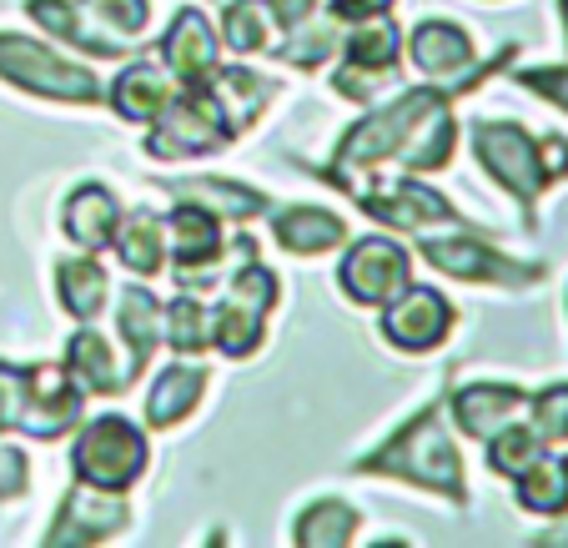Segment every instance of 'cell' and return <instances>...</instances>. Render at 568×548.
I'll list each match as a JSON object with an SVG mask.
<instances>
[{"label":"cell","instance_id":"1","mask_svg":"<svg viewBox=\"0 0 568 548\" xmlns=\"http://www.w3.org/2000/svg\"><path fill=\"white\" fill-rule=\"evenodd\" d=\"M518 61V45L508 41L494 61L483 65L468 81H428V87H413L403 97H393L387 106L367 111L363 121L347 126V136L337 141L333 162L317 166L322 182H333L337 192L353 196L357 192V172H373L377 162H403L408 172H438L453 162V146H458V121H453V101L478 91L483 81H494L504 65Z\"/></svg>","mask_w":568,"mask_h":548},{"label":"cell","instance_id":"2","mask_svg":"<svg viewBox=\"0 0 568 548\" xmlns=\"http://www.w3.org/2000/svg\"><path fill=\"white\" fill-rule=\"evenodd\" d=\"M473 156L483 172L494 176L518 206H524V226H534V206L544 202L548 186L568 182V136L548 131V136H528L518 121H473Z\"/></svg>","mask_w":568,"mask_h":548},{"label":"cell","instance_id":"3","mask_svg":"<svg viewBox=\"0 0 568 548\" xmlns=\"http://www.w3.org/2000/svg\"><path fill=\"white\" fill-rule=\"evenodd\" d=\"M353 468L357 474L397 478V484H413V488H433V494H448L453 504H468L458 443L443 428V403H428L408 428H397L393 438H387V448L357 458Z\"/></svg>","mask_w":568,"mask_h":548},{"label":"cell","instance_id":"4","mask_svg":"<svg viewBox=\"0 0 568 548\" xmlns=\"http://www.w3.org/2000/svg\"><path fill=\"white\" fill-rule=\"evenodd\" d=\"M151 126L156 131L146 136V151L151 156H166V162L212 156V151L232 146V126H226V116L206 81H186V87L151 116Z\"/></svg>","mask_w":568,"mask_h":548},{"label":"cell","instance_id":"5","mask_svg":"<svg viewBox=\"0 0 568 548\" xmlns=\"http://www.w3.org/2000/svg\"><path fill=\"white\" fill-rule=\"evenodd\" d=\"M0 81H11V87L45 101H71V106H97L101 101V81L87 65L65 61L51 45L31 41V35H11V31H0Z\"/></svg>","mask_w":568,"mask_h":548},{"label":"cell","instance_id":"6","mask_svg":"<svg viewBox=\"0 0 568 548\" xmlns=\"http://www.w3.org/2000/svg\"><path fill=\"white\" fill-rule=\"evenodd\" d=\"M71 468L81 484L126 494L141 478V468H146V433L131 418H121V413H101V418H91L87 428L75 433Z\"/></svg>","mask_w":568,"mask_h":548},{"label":"cell","instance_id":"7","mask_svg":"<svg viewBox=\"0 0 568 548\" xmlns=\"http://www.w3.org/2000/svg\"><path fill=\"white\" fill-rule=\"evenodd\" d=\"M277 307V277L262 267L257 257L236 262L226 297L212 307V347L226 357H247L262 343V323Z\"/></svg>","mask_w":568,"mask_h":548},{"label":"cell","instance_id":"8","mask_svg":"<svg viewBox=\"0 0 568 548\" xmlns=\"http://www.w3.org/2000/svg\"><path fill=\"white\" fill-rule=\"evenodd\" d=\"M423 237V232H418ZM423 262L458 282H473V287H538L548 277L544 262H518L508 252L488 247L483 237H423Z\"/></svg>","mask_w":568,"mask_h":548},{"label":"cell","instance_id":"9","mask_svg":"<svg viewBox=\"0 0 568 548\" xmlns=\"http://www.w3.org/2000/svg\"><path fill=\"white\" fill-rule=\"evenodd\" d=\"M81 403H87V393L75 387V377L65 367L55 363L21 367V418H16V428L26 438L51 443L81 423Z\"/></svg>","mask_w":568,"mask_h":548},{"label":"cell","instance_id":"10","mask_svg":"<svg viewBox=\"0 0 568 548\" xmlns=\"http://www.w3.org/2000/svg\"><path fill=\"white\" fill-rule=\"evenodd\" d=\"M357 206H363L373 222L397 226V232H428V226H473L468 216H458L448 206V196H438L433 186L408 182V176H393V182H367L357 186Z\"/></svg>","mask_w":568,"mask_h":548},{"label":"cell","instance_id":"11","mask_svg":"<svg viewBox=\"0 0 568 548\" xmlns=\"http://www.w3.org/2000/svg\"><path fill=\"white\" fill-rule=\"evenodd\" d=\"M413 282L408 247H397L393 237H363L347 247L343 267H337V287L363 307H383Z\"/></svg>","mask_w":568,"mask_h":548},{"label":"cell","instance_id":"12","mask_svg":"<svg viewBox=\"0 0 568 548\" xmlns=\"http://www.w3.org/2000/svg\"><path fill=\"white\" fill-rule=\"evenodd\" d=\"M453 317L458 312H453V302L438 287L408 282L393 302H383V337L393 347H403V353H433V347L448 343Z\"/></svg>","mask_w":568,"mask_h":548},{"label":"cell","instance_id":"13","mask_svg":"<svg viewBox=\"0 0 568 548\" xmlns=\"http://www.w3.org/2000/svg\"><path fill=\"white\" fill-rule=\"evenodd\" d=\"M126 524H131V508H126L121 494L97 488V484H75L71 494H65L61 514H55L51 528H45V544L51 548H61V544H106V538H116Z\"/></svg>","mask_w":568,"mask_h":548},{"label":"cell","instance_id":"14","mask_svg":"<svg viewBox=\"0 0 568 548\" xmlns=\"http://www.w3.org/2000/svg\"><path fill=\"white\" fill-rule=\"evenodd\" d=\"M448 413L468 438L483 443V438H494L498 428H508V423L528 418V393L518 383H468L453 393Z\"/></svg>","mask_w":568,"mask_h":548},{"label":"cell","instance_id":"15","mask_svg":"<svg viewBox=\"0 0 568 548\" xmlns=\"http://www.w3.org/2000/svg\"><path fill=\"white\" fill-rule=\"evenodd\" d=\"M408 51H413V65H418L428 81H468V75H478L483 65H488V61H478L468 31L448 26V21H423L418 31H413Z\"/></svg>","mask_w":568,"mask_h":548},{"label":"cell","instance_id":"16","mask_svg":"<svg viewBox=\"0 0 568 548\" xmlns=\"http://www.w3.org/2000/svg\"><path fill=\"white\" fill-rule=\"evenodd\" d=\"M161 51V65L176 75V87H186V81H202L206 71L216 65V55H222V45H216V31L212 21H206L196 6H182L172 21V31L156 41Z\"/></svg>","mask_w":568,"mask_h":548},{"label":"cell","instance_id":"17","mask_svg":"<svg viewBox=\"0 0 568 548\" xmlns=\"http://www.w3.org/2000/svg\"><path fill=\"white\" fill-rule=\"evenodd\" d=\"M166 196L172 202H192L212 216H226V222H247V216H267L272 202L262 192L242 182H222V176H166Z\"/></svg>","mask_w":568,"mask_h":548},{"label":"cell","instance_id":"18","mask_svg":"<svg viewBox=\"0 0 568 548\" xmlns=\"http://www.w3.org/2000/svg\"><path fill=\"white\" fill-rule=\"evenodd\" d=\"M202 81L212 87V97H216V106H222L232 136L236 131H247L252 121L262 116V106L272 101V91H277L272 75H257V71H247V65H212Z\"/></svg>","mask_w":568,"mask_h":548},{"label":"cell","instance_id":"19","mask_svg":"<svg viewBox=\"0 0 568 548\" xmlns=\"http://www.w3.org/2000/svg\"><path fill=\"white\" fill-rule=\"evenodd\" d=\"M65 373L75 377V387H81L87 398H116V393H126L131 387V373L111 357L106 337L91 333V323L65 343Z\"/></svg>","mask_w":568,"mask_h":548},{"label":"cell","instance_id":"20","mask_svg":"<svg viewBox=\"0 0 568 548\" xmlns=\"http://www.w3.org/2000/svg\"><path fill=\"white\" fill-rule=\"evenodd\" d=\"M116 333H121V343H126V353H131L126 373H131V383H136V373L151 363V353H156V343H161V297L156 292H146L141 282L121 287Z\"/></svg>","mask_w":568,"mask_h":548},{"label":"cell","instance_id":"21","mask_svg":"<svg viewBox=\"0 0 568 548\" xmlns=\"http://www.w3.org/2000/svg\"><path fill=\"white\" fill-rule=\"evenodd\" d=\"M111 247H116V257L126 272L156 277V272L166 267V216H161L156 206L121 212V226H116V237H111Z\"/></svg>","mask_w":568,"mask_h":548},{"label":"cell","instance_id":"22","mask_svg":"<svg viewBox=\"0 0 568 548\" xmlns=\"http://www.w3.org/2000/svg\"><path fill=\"white\" fill-rule=\"evenodd\" d=\"M172 97H176V75L161 71L156 61H131L106 91L111 111L126 121H151Z\"/></svg>","mask_w":568,"mask_h":548},{"label":"cell","instance_id":"23","mask_svg":"<svg viewBox=\"0 0 568 548\" xmlns=\"http://www.w3.org/2000/svg\"><path fill=\"white\" fill-rule=\"evenodd\" d=\"M272 237L282 242V252L317 257V252L343 247V242H347V222L337 212H322V206H287V212L272 216Z\"/></svg>","mask_w":568,"mask_h":548},{"label":"cell","instance_id":"24","mask_svg":"<svg viewBox=\"0 0 568 548\" xmlns=\"http://www.w3.org/2000/svg\"><path fill=\"white\" fill-rule=\"evenodd\" d=\"M65 237L75 242V247H87V252H101L111 247V237H116V226H121V206L116 196L106 192V186H75L71 202H65Z\"/></svg>","mask_w":568,"mask_h":548},{"label":"cell","instance_id":"25","mask_svg":"<svg viewBox=\"0 0 568 548\" xmlns=\"http://www.w3.org/2000/svg\"><path fill=\"white\" fill-rule=\"evenodd\" d=\"M26 11H31V21L41 26L45 35H55V41L75 45V51L121 55V41H116V35H106L87 11H81V6H71V0H26Z\"/></svg>","mask_w":568,"mask_h":548},{"label":"cell","instance_id":"26","mask_svg":"<svg viewBox=\"0 0 568 548\" xmlns=\"http://www.w3.org/2000/svg\"><path fill=\"white\" fill-rule=\"evenodd\" d=\"M514 484H518V508H524V514L564 518L568 514V453L544 448Z\"/></svg>","mask_w":568,"mask_h":548},{"label":"cell","instance_id":"27","mask_svg":"<svg viewBox=\"0 0 568 548\" xmlns=\"http://www.w3.org/2000/svg\"><path fill=\"white\" fill-rule=\"evenodd\" d=\"M206 393V367L196 363H172L166 373L151 383V398H146V423L151 428H176V423L192 418V408L202 403Z\"/></svg>","mask_w":568,"mask_h":548},{"label":"cell","instance_id":"28","mask_svg":"<svg viewBox=\"0 0 568 548\" xmlns=\"http://www.w3.org/2000/svg\"><path fill=\"white\" fill-rule=\"evenodd\" d=\"M343 61L357 71H377V75H397V55H403V31L393 26V16H367L353 31L343 35Z\"/></svg>","mask_w":568,"mask_h":548},{"label":"cell","instance_id":"29","mask_svg":"<svg viewBox=\"0 0 568 548\" xmlns=\"http://www.w3.org/2000/svg\"><path fill=\"white\" fill-rule=\"evenodd\" d=\"M55 282H61V307L71 312L75 323H97V312L106 307V267L97 262V252L87 257H65L55 267Z\"/></svg>","mask_w":568,"mask_h":548},{"label":"cell","instance_id":"30","mask_svg":"<svg viewBox=\"0 0 568 548\" xmlns=\"http://www.w3.org/2000/svg\"><path fill=\"white\" fill-rule=\"evenodd\" d=\"M161 343H172V353L182 357L206 353L212 347V307L202 297H192V292L161 302Z\"/></svg>","mask_w":568,"mask_h":548},{"label":"cell","instance_id":"31","mask_svg":"<svg viewBox=\"0 0 568 548\" xmlns=\"http://www.w3.org/2000/svg\"><path fill=\"white\" fill-rule=\"evenodd\" d=\"M357 528H363V514H357L353 504H343V498H322V504H312L307 514L297 518L292 544L297 548H343V544L357 538Z\"/></svg>","mask_w":568,"mask_h":548},{"label":"cell","instance_id":"32","mask_svg":"<svg viewBox=\"0 0 568 548\" xmlns=\"http://www.w3.org/2000/svg\"><path fill=\"white\" fill-rule=\"evenodd\" d=\"M483 443H488V448H483V463H488V474L508 478V484H514V478L524 474L528 463L544 453V438L534 433V423H528V418L508 423V428H498L494 438H483Z\"/></svg>","mask_w":568,"mask_h":548},{"label":"cell","instance_id":"33","mask_svg":"<svg viewBox=\"0 0 568 548\" xmlns=\"http://www.w3.org/2000/svg\"><path fill=\"white\" fill-rule=\"evenodd\" d=\"M222 41L236 55H257L267 51V6L262 0H232L222 21Z\"/></svg>","mask_w":568,"mask_h":548},{"label":"cell","instance_id":"34","mask_svg":"<svg viewBox=\"0 0 568 548\" xmlns=\"http://www.w3.org/2000/svg\"><path fill=\"white\" fill-rule=\"evenodd\" d=\"M528 423H534V433L544 438V448L568 453V383L528 393Z\"/></svg>","mask_w":568,"mask_h":548},{"label":"cell","instance_id":"35","mask_svg":"<svg viewBox=\"0 0 568 548\" xmlns=\"http://www.w3.org/2000/svg\"><path fill=\"white\" fill-rule=\"evenodd\" d=\"M81 11H87L106 35L126 41V35H141V31H146L151 6H146V0H81Z\"/></svg>","mask_w":568,"mask_h":548},{"label":"cell","instance_id":"36","mask_svg":"<svg viewBox=\"0 0 568 548\" xmlns=\"http://www.w3.org/2000/svg\"><path fill=\"white\" fill-rule=\"evenodd\" d=\"M518 87L544 97L548 106L568 111V61L564 65H528V71H518Z\"/></svg>","mask_w":568,"mask_h":548},{"label":"cell","instance_id":"37","mask_svg":"<svg viewBox=\"0 0 568 548\" xmlns=\"http://www.w3.org/2000/svg\"><path fill=\"white\" fill-rule=\"evenodd\" d=\"M26 484H31V463H26L21 448L0 443V498H21Z\"/></svg>","mask_w":568,"mask_h":548},{"label":"cell","instance_id":"38","mask_svg":"<svg viewBox=\"0 0 568 548\" xmlns=\"http://www.w3.org/2000/svg\"><path fill=\"white\" fill-rule=\"evenodd\" d=\"M262 6H267V21L282 26V35L302 31L312 16H322V0H262Z\"/></svg>","mask_w":568,"mask_h":548},{"label":"cell","instance_id":"39","mask_svg":"<svg viewBox=\"0 0 568 548\" xmlns=\"http://www.w3.org/2000/svg\"><path fill=\"white\" fill-rule=\"evenodd\" d=\"M21 418V367L0 363V433H11Z\"/></svg>","mask_w":568,"mask_h":548},{"label":"cell","instance_id":"40","mask_svg":"<svg viewBox=\"0 0 568 548\" xmlns=\"http://www.w3.org/2000/svg\"><path fill=\"white\" fill-rule=\"evenodd\" d=\"M327 11H333L343 26H357V21H367V16H387L393 0H327Z\"/></svg>","mask_w":568,"mask_h":548},{"label":"cell","instance_id":"41","mask_svg":"<svg viewBox=\"0 0 568 548\" xmlns=\"http://www.w3.org/2000/svg\"><path fill=\"white\" fill-rule=\"evenodd\" d=\"M558 21H564V45H568V0H558Z\"/></svg>","mask_w":568,"mask_h":548}]
</instances>
